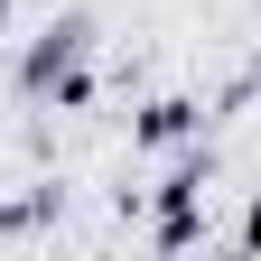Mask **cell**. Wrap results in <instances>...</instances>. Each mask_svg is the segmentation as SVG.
Masks as SVG:
<instances>
[{
  "label": "cell",
  "mask_w": 261,
  "mask_h": 261,
  "mask_svg": "<svg viewBox=\"0 0 261 261\" xmlns=\"http://www.w3.org/2000/svg\"><path fill=\"white\" fill-rule=\"evenodd\" d=\"M84 38H93L84 19H56L47 38L19 56V84L38 93V103H84V93H93V75H84Z\"/></svg>",
  "instance_id": "1"
},
{
  "label": "cell",
  "mask_w": 261,
  "mask_h": 261,
  "mask_svg": "<svg viewBox=\"0 0 261 261\" xmlns=\"http://www.w3.org/2000/svg\"><path fill=\"white\" fill-rule=\"evenodd\" d=\"M196 196H205V149H187L168 187H159V252H187L196 243Z\"/></svg>",
  "instance_id": "2"
},
{
  "label": "cell",
  "mask_w": 261,
  "mask_h": 261,
  "mask_svg": "<svg viewBox=\"0 0 261 261\" xmlns=\"http://www.w3.org/2000/svg\"><path fill=\"white\" fill-rule=\"evenodd\" d=\"M187 130H196V103H177V93H168V103L140 112V149H177Z\"/></svg>",
  "instance_id": "3"
},
{
  "label": "cell",
  "mask_w": 261,
  "mask_h": 261,
  "mask_svg": "<svg viewBox=\"0 0 261 261\" xmlns=\"http://www.w3.org/2000/svg\"><path fill=\"white\" fill-rule=\"evenodd\" d=\"M243 252H261V196H252V215H243V233H233Z\"/></svg>",
  "instance_id": "4"
},
{
  "label": "cell",
  "mask_w": 261,
  "mask_h": 261,
  "mask_svg": "<svg viewBox=\"0 0 261 261\" xmlns=\"http://www.w3.org/2000/svg\"><path fill=\"white\" fill-rule=\"evenodd\" d=\"M252 84H261V56H252Z\"/></svg>",
  "instance_id": "5"
}]
</instances>
